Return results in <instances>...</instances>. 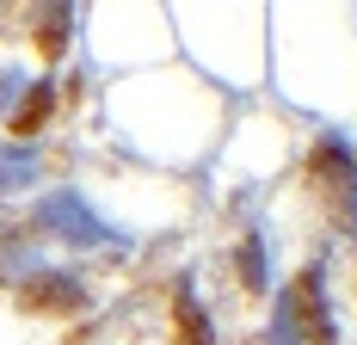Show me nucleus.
<instances>
[{
  "label": "nucleus",
  "mask_w": 357,
  "mask_h": 345,
  "mask_svg": "<svg viewBox=\"0 0 357 345\" xmlns=\"http://www.w3.org/2000/svg\"><path fill=\"white\" fill-rule=\"evenodd\" d=\"M302 185L314 191V204L333 228H351L357 222V167H351V148L345 136H321L314 154L302 161Z\"/></svg>",
  "instance_id": "obj_1"
},
{
  "label": "nucleus",
  "mask_w": 357,
  "mask_h": 345,
  "mask_svg": "<svg viewBox=\"0 0 357 345\" xmlns=\"http://www.w3.org/2000/svg\"><path fill=\"white\" fill-rule=\"evenodd\" d=\"M284 327L296 333V345H333V321H326V272L302 265L284 290Z\"/></svg>",
  "instance_id": "obj_2"
},
{
  "label": "nucleus",
  "mask_w": 357,
  "mask_h": 345,
  "mask_svg": "<svg viewBox=\"0 0 357 345\" xmlns=\"http://www.w3.org/2000/svg\"><path fill=\"white\" fill-rule=\"evenodd\" d=\"M19 302L31 314H80L86 309V290L74 284V277H62V272H37L25 290H19Z\"/></svg>",
  "instance_id": "obj_3"
},
{
  "label": "nucleus",
  "mask_w": 357,
  "mask_h": 345,
  "mask_svg": "<svg viewBox=\"0 0 357 345\" xmlns=\"http://www.w3.org/2000/svg\"><path fill=\"white\" fill-rule=\"evenodd\" d=\"M50 111H56V87H50V80H37L31 93H25V105H19V111L6 117V130H13V136H37Z\"/></svg>",
  "instance_id": "obj_4"
},
{
  "label": "nucleus",
  "mask_w": 357,
  "mask_h": 345,
  "mask_svg": "<svg viewBox=\"0 0 357 345\" xmlns=\"http://www.w3.org/2000/svg\"><path fill=\"white\" fill-rule=\"evenodd\" d=\"M68 50V0H50L43 6V19H37V56L43 62H56Z\"/></svg>",
  "instance_id": "obj_5"
},
{
  "label": "nucleus",
  "mask_w": 357,
  "mask_h": 345,
  "mask_svg": "<svg viewBox=\"0 0 357 345\" xmlns=\"http://www.w3.org/2000/svg\"><path fill=\"white\" fill-rule=\"evenodd\" d=\"M173 345H215L204 309H191V296H185V290L173 296Z\"/></svg>",
  "instance_id": "obj_6"
},
{
  "label": "nucleus",
  "mask_w": 357,
  "mask_h": 345,
  "mask_svg": "<svg viewBox=\"0 0 357 345\" xmlns=\"http://www.w3.org/2000/svg\"><path fill=\"white\" fill-rule=\"evenodd\" d=\"M234 277H241V290H247V296L265 290V247H259V235H247V241L234 247Z\"/></svg>",
  "instance_id": "obj_7"
}]
</instances>
